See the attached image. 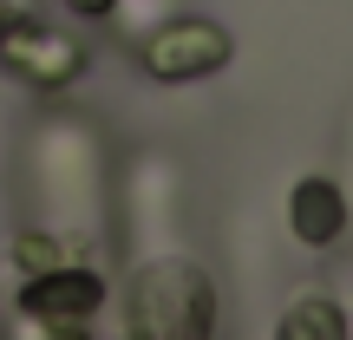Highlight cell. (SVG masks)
Segmentation results:
<instances>
[{
    "instance_id": "6da1fadb",
    "label": "cell",
    "mask_w": 353,
    "mask_h": 340,
    "mask_svg": "<svg viewBox=\"0 0 353 340\" xmlns=\"http://www.w3.org/2000/svg\"><path fill=\"white\" fill-rule=\"evenodd\" d=\"M216 328V288L196 262H151L125 294V334L138 340H203Z\"/></svg>"
},
{
    "instance_id": "7a4b0ae2",
    "label": "cell",
    "mask_w": 353,
    "mask_h": 340,
    "mask_svg": "<svg viewBox=\"0 0 353 340\" xmlns=\"http://www.w3.org/2000/svg\"><path fill=\"white\" fill-rule=\"evenodd\" d=\"M229 59H236V39L210 13H176V20L151 26V39H144V72L157 86H196V79L223 72Z\"/></svg>"
},
{
    "instance_id": "3957f363",
    "label": "cell",
    "mask_w": 353,
    "mask_h": 340,
    "mask_svg": "<svg viewBox=\"0 0 353 340\" xmlns=\"http://www.w3.org/2000/svg\"><path fill=\"white\" fill-rule=\"evenodd\" d=\"M99 308H105V275L85 262H52L20 275V314L39 334H85Z\"/></svg>"
},
{
    "instance_id": "277c9868",
    "label": "cell",
    "mask_w": 353,
    "mask_h": 340,
    "mask_svg": "<svg viewBox=\"0 0 353 340\" xmlns=\"http://www.w3.org/2000/svg\"><path fill=\"white\" fill-rule=\"evenodd\" d=\"M0 72L33 92H59L85 72V46L72 33H52L46 20H0Z\"/></svg>"
},
{
    "instance_id": "5b68a950",
    "label": "cell",
    "mask_w": 353,
    "mask_h": 340,
    "mask_svg": "<svg viewBox=\"0 0 353 340\" xmlns=\"http://www.w3.org/2000/svg\"><path fill=\"white\" fill-rule=\"evenodd\" d=\"M288 229L301 249H334L347 236V190L334 177H301L288 190Z\"/></svg>"
},
{
    "instance_id": "8992f818",
    "label": "cell",
    "mask_w": 353,
    "mask_h": 340,
    "mask_svg": "<svg viewBox=\"0 0 353 340\" xmlns=\"http://www.w3.org/2000/svg\"><path fill=\"white\" fill-rule=\"evenodd\" d=\"M275 334L281 340H347V314H341L334 294H301V301L275 321Z\"/></svg>"
},
{
    "instance_id": "52a82bcc",
    "label": "cell",
    "mask_w": 353,
    "mask_h": 340,
    "mask_svg": "<svg viewBox=\"0 0 353 340\" xmlns=\"http://www.w3.org/2000/svg\"><path fill=\"white\" fill-rule=\"evenodd\" d=\"M52 262H65V249L46 236V229H26V236H13V268H20V275H33V268H52Z\"/></svg>"
},
{
    "instance_id": "ba28073f",
    "label": "cell",
    "mask_w": 353,
    "mask_h": 340,
    "mask_svg": "<svg viewBox=\"0 0 353 340\" xmlns=\"http://www.w3.org/2000/svg\"><path fill=\"white\" fill-rule=\"evenodd\" d=\"M72 13H85V20H105V13H118V0H65Z\"/></svg>"
}]
</instances>
